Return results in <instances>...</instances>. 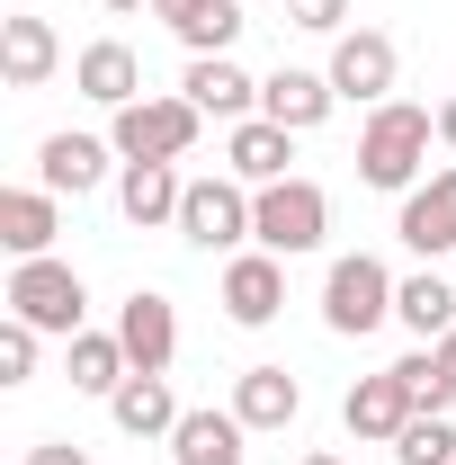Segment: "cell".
I'll return each instance as SVG.
<instances>
[{
	"mask_svg": "<svg viewBox=\"0 0 456 465\" xmlns=\"http://www.w3.org/2000/svg\"><path fill=\"white\" fill-rule=\"evenodd\" d=\"M430 143H439V116L411 108V99H385V108H367V125H358V179L385 188V197H411L421 171H430Z\"/></svg>",
	"mask_w": 456,
	"mask_h": 465,
	"instance_id": "cell-1",
	"label": "cell"
},
{
	"mask_svg": "<svg viewBox=\"0 0 456 465\" xmlns=\"http://www.w3.org/2000/svg\"><path fill=\"white\" fill-rule=\"evenodd\" d=\"M322 232H332V197H322L313 179L251 188V242H260V251H278V260H304V251H322Z\"/></svg>",
	"mask_w": 456,
	"mask_h": 465,
	"instance_id": "cell-2",
	"label": "cell"
},
{
	"mask_svg": "<svg viewBox=\"0 0 456 465\" xmlns=\"http://www.w3.org/2000/svg\"><path fill=\"white\" fill-rule=\"evenodd\" d=\"M9 313L36 322L45 341H72V331H90V322H81V313H90V287H81V269H63L55 251H45V260H18V269H9Z\"/></svg>",
	"mask_w": 456,
	"mask_h": 465,
	"instance_id": "cell-3",
	"label": "cell"
},
{
	"mask_svg": "<svg viewBox=\"0 0 456 465\" xmlns=\"http://www.w3.org/2000/svg\"><path fill=\"white\" fill-rule=\"evenodd\" d=\"M394 269L376 260V251H349V260H332V278H322V322L341 331V341H367L376 322H394Z\"/></svg>",
	"mask_w": 456,
	"mask_h": 465,
	"instance_id": "cell-4",
	"label": "cell"
},
{
	"mask_svg": "<svg viewBox=\"0 0 456 465\" xmlns=\"http://www.w3.org/2000/svg\"><path fill=\"white\" fill-rule=\"evenodd\" d=\"M197 125H206V116L171 90V99H134V108H116L108 116V143H116V162H179V153L197 143Z\"/></svg>",
	"mask_w": 456,
	"mask_h": 465,
	"instance_id": "cell-5",
	"label": "cell"
},
{
	"mask_svg": "<svg viewBox=\"0 0 456 465\" xmlns=\"http://www.w3.org/2000/svg\"><path fill=\"white\" fill-rule=\"evenodd\" d=\"M179 242H197V251H242V242H251V188L233 171L188 179V197H179Z\"/></svg>",
	"mask_w": 456,
	"mask_h": 465,
	"instance_id": "cell-6",
	"label": "cell"
},
{
	"mask_svg": "<svg viewBox=\"0 0 456 465\" xmlns=\"http://www.w3.org/2000/svg\"><path fill=\"white\" fill-rule=\"evenodd\" d=\"M322 72H332V90H341V99H358V108H385V99H394L402 54H394V36H385V27H341Z\"/></svg>",
	"mask_w": 456,
	"mask_h": 465,
	"instance_id": "cell-7",
	"label": "cell"
},
{
	"mask_svg": "<svg viewBox=\"0 0 456 465\" xmlns=\"http://www.w3.org/2000/svg\"><path fill=\"white\" fill-rule=\"evenodd\" d=\"M341 420H349V439H367V448H394L402 430L421 420V394H411V376H402V367H376V376H358V385H349Z\"/></svg>",
	"mask_w": 456,
	"mask_h": 465,
	"instance_id": "cell-8",
	"label": "cell"
},
{
	"mask_svg": "<svg viewBox=\"0 0 456 465\" xmlns=\"http://www.w3.org/2000/svg\"><path fill=\"white\" fill-rule=\"evenodd\" d=\"M224 313L242 322V331H269V322L286 313V260H278V251L251 242V251L224 260Z\"/></svg>",
	"mask_w": 456,
	"mask_h": 465,
	"instance_id": "cell-9",
	"label": "cell"
},
{
	"mask_svg": "<svg viewBox=\"0 0 456 465\" xmlns=\"http://www.w3.org/2000/svg\"><path fill=\"white\" fill-rule=\"evenodd\" d=\"M116 341H125V358H134V376H171V358H179V313H171V295L134 287L125 304H116Z\"/></svg>",
	"mask_w": 456,
	"mask_h": 465,
	"instance_id": "cell-10",
	"label": "cell"
},
{
	"mask_svg": "<svg viewBox=\"0 0 456 465\" xmlns=\"http://www.w3.org/2000/svg\"><path fill=\"white\" fill-rule=\"evenodd\" d=\"M179 99H188L197 116H224V125H242V116H260V81H251L233 54H188V72H179Z\"/></svg>",
	"mask_w": 456,
	"mask_h": 465,
	"instance_id": "cell-11",
	"label": "cell"
},
{
	"mask_svg": "<svg viewBox=\"0 0 456 465\" xmlns=\"http://www.w3.org/2000/svg\"><path fill=\"white\" fill-rule=\"evenodd\" d=\"M63 72V36H55V18H36V9H9L0 18V81L9 90H45Z\"/></svg>",
	"mask_w": 456,
	"mask_h": 465,
	"instance_id": "cell-12",
	"label": "cell"
},
{
	"mask_svg": "<svg viewBox=\"0 0 456 465\" xmlns=\"http://www.w3.org/2000/svg\"><path fill=\"white\" fill-rule=\"evenodd\" d=\"M341 108V90H332V72H304V63H278L269 81H260V116L286 125V134H313L322 116Z\"/></svg>",
	"mask_w": 456,
	"mask_h": 465,
	"instance_id": "cell-13",
	"label": "cell"
},
{
	"mask_svg": "<svg viewBox=\"0 0 456 465\" xmlns=\"http://www.w3.org/2000/svg\"><path fill=\"white\" fill-rule=\"evenodd\" d=\"M394 232H402V251H421V260H448V251H456V171H430V179H421V188L402 197Z\"/></svg>",
	"mask_w": 456,
	"mask_h": 465,
	"instance_id": "cell-14",
	"label": "cell"
},
{
	"mask_svg": "<svg viewBox=\"0 0 456 465\" xmlns=\"http://www.w3.org/2000/svg\"><path fill=\"white\" fill-rule=\"evenodd\" d=\"M72 90H81V99H99V108H134V99H144V63H134V45H125V36H99V45H81V54H72Z\"/></svg>",
	"mask_w": 456,
	"mask_h": 465,
	"instance_id": "cell-15",
	"label": "cell"
},
{
	"mask_svg": "<svg viewBox=\"0 0 456 465\" xmlns=\"http://www.w3.org/2000/svg\"><path fill=\"white\" fill-rule=\"evenodd\" d=\"M286 162H295V134L269 125V116H242V125L224 134V171L242 179V188H278V179H295Z\"/></svg>",
	"mask_w": 456,
	"mask_h": 465,
	"instance_id": "cell-16",
	"label": "cell"
},
{
	"mask_svg": "<svg viewBox=\"0 0 456 465\" xmlns=\"http://www.w3.org/2000/svg\"><path fill=\"white\" fill-rule=\"evenodd\" d=\"M108 153L99 134H45L36 143V188H55V197H90L99 179H108Z\"/></svg>",
	"mask_w": 456,
	"mask_h": 465,
	"instance_id": "cell-17",
	"label": "cell"
},
{
	"mask_svg": "<svg viewBox=\"0 0 456 465\" xmlns=\"http://www.w3.org/2000/svg\"><path fill=\"white\" fill-rule=\"evenodd\" d=\"M179 197H188L179 162H125V171H116V206H125V224H134V232L179 224Z\"/></svg>",
	"mask_w": 456,
	"mask_h": 465,
	"instance_id": "cell-18",
	"label": "cell"
},
{
	"mask_svg": "<svg viewBox=\"0 0 456 465\" xmlns=\"http://www.w3.org/2000/svg\"><path fill=\"white\" fill-rule=\"evenodd\" d=\"M251 430H242V411H188L171 430V465H251V448H242Z\"/></svg>",
	"mask_w": 456,
	"mask_h": 465,
	"instance_id": "cell-19",
	"label": "cell"
},
{
	"mask_svg": "<svg viewBox=\"0 0 456 465\" xmlns=\"http://www.w3.org/2000/svg\"><path fill=\"white\" fill-rule=\"evenodd\" d=\"M63 232V197L55 188H9L0 197V242H9V260H45Z\"/></svg>",
	"mask_w": 456,
	"mask_h": 465,
	"instance_id": "cell-20",
	"label": "cell"
},
{
	"mask_svg": "<svg viewBox=\"0 0 456 465\" xmlns=\"http://www.w3.org/2000/svg\"><path fill=\"white\" fill-rule=\"evenodd\" d=\"M108 420L125 430V439H171V430L188 420V411H179L171 376H125V385L108 394Z\"/></svg>",
	"mask_w": 456,
	"mask_h": 465,
	"instance_id": "cell-21",
	"label": "cell"
},
{
	"mask_svg": "<svg viewBox=\"0 0 456 465\" xmlns=\"http://www.w3.org/2000/svg\"><path fill=\"white\" fill-rule=\"evenodd\" d=\"M63 376H72V394H99V403H108L116 385L134 376V358H125L116 331H72V341H63Z\"/></svg>",
	"mask_w": 456,
	"mask_h": 465,
	"instance_id": "cell-22",
	"label": "cell"
},
{
	"mask_svg": "<svg viewBox=\"0 0 456 465\" xmlns=\"http://www.w3.org/2000/svg\"><path fill=\"white\" fill-rule=\"evenodd\" d=\"M233 411H242V430H286L304 411V385L286 367H242L233 376Z\"/></svg>",
	"mask_w": 456,
	"mask_h": 465,
	"instance_id": "cell-23",
	"label": "cell"
},
{
	"mask_svg": "<svg viewBox=\"0 0 456 465\" xmlns=\"http://www.w3.org/2000/svg\"><path fill=\"white\" fill-rule=\"evenodd\" d=\"M394 322L411 331V341H448L456 331V278H439V269H421V278H402L394 287Z\"/></svg>",
	"mask_w": 456,
	"mask_h": 465,
	"instance_id": "cell-24",
	"label": "cell"
},
{
	"mask_svg": "<svg viewBox=\"0 0 456 465\" xmlns=\"http://www.w3.org/2000/svg\"><path fill=\"white\" fill-rule=\"evenodd\" d=\"M394 465H456V420L448 411H421V420L394 439Z\"/></svg>",
	"mask_w": 456,
	"mask_h": 465,
	"instance_id": "cell-25",
	"label": "cell"
},
{
	"mask_svg": "<svg viewBox=\"0 0 456 465\" xmlns=\"http://www.w3.org/2000/svg\"><path fill=\"white\" fill-rule=\"evenodd\" d=\"M242 27H251V18H242V0H215L206 18H188V27H179V45H188V54H233V45H242Z\"/></svg>",
	"mask_w": 456,
	"mask_h": 465,
	"instance_id": "cell-26",
	"label": "cell"
},
{
	"mask_svg": "<svg viewBox=\"0 0 456 465\" xmlns=\"http://www.w3.org/2000/svg\"><path fill=\"white\" fill-rule=\"evenodd\" d=\"M36 341H45L36 322H18V313L0 322V385H27L36 376Z\"/></svg>",
	"mask_w": 456,
	"mask_h": 465,
	"instance_id": "cell-27",
	"label": "cell"
},
{
	"mask_svg": "<svg viewBox=\"0 0 456 465\" xmlns=\"http://www.w3.org/2000/svg\"><path fill=\"white\" fill-rule=\"evenodd\" d=\"M286 27H304V36H341V27H349V0H286Z\"/></svg>",
	"mask_w": 456,
	"mask_h": 465,
	"instance_id": "cell-28",
	"label": "cell"
},
{
	"mask_svg": "<svg viewBox=\"0 0 456 465\" xmlns=\"http://www.w3.org/2000/svg\"><path fill=\"white\" fill-rule=\"evenodd\" d=\"M18 465H90V457H81V439H36Z\"/></svg>",
	"mask_w": 456,
	"mask_h": 465,
	"instance_id": "cell-29",
	"label": "cell"
},
{
	"mask_svg": "<svg viewBox=\"0 0 456 465\" xmlns=\"http://www.w3.org/2000/svg\"><path fill=\"white\" fill-rule=\"evenodd\" d=\"M206 9H215V0H153V18H162L171 36H179V27H188V18H206Z\"/></svg>",
	"mask_w": 456,
	"mask_h": 465,
	"instance_id": "cell-30",
	"label": "cell"
},
{
	"mask_svg": "<svg viewBox=\"0 0 456 465\" xmlns=\"http://www.w3.org/2000/svg\"><path fill=\"white\" fill-rule=\"evenodd\" d=\"M430 358H439V385H448V403H456V331H448V341H430Z\"/></svg>",
	"mask_w": 456,
	"mask_h": 465,
	"instance_id": "cell-31",
	"label": "cell"
},
{
	"mask_svg": "<svg viewBox=\"0 0 456 465\" xmlns=\"http://www.w3.org/2000/svg\"><path fill=\"white\" fill-rule=\"evenodd\" d=\"M439 143H448V153H456V99H448V108H439Z\"/></svg>",
	"mask_w": 456,
	"mask_h": 465,
	"instance_id": "cell-32",
	"label": "cell"
},
{
	"mask_svg": "<svg viewBox=\"0 0 456 465\" xmlns=\"http://www.w3.org/2000/svg\"><path fill=\"white\" fill-rule=\"evenodd\" d=\"M99 9H116V18H125V9H153V0H99Z\"/></svg>",
	"mask_w": 456,
	"mask_h": 465,
	"instance_id": "cell-33",
	"label": "cell"
},
{
	"mask_svg": "<svg viewBox=\"0 0 456 465\" xmlns=\"http://www.w3.org/2000/svg\"><path fill=\"white\" fill-rule=\"evenodd\" d=\"M295 465H341V457H322V448H313V457H295Z\"/></svg>",
	"mask_w": 456,
	"mask_h": 465,
	"instance_id": "cell-34",
	"label": "cell"
}]
</instances>
